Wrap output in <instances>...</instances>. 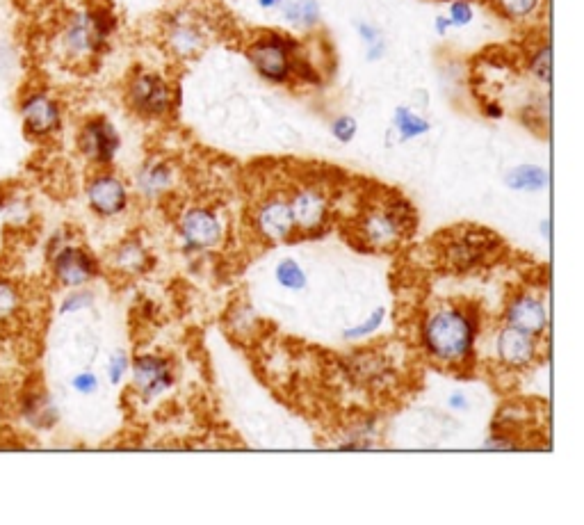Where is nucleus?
Returning a JSON list of instances; mask_svg holds the SVG:
<instances>
[{
  "instance_id": "nucleus-15",
  "label": "nucleus",
  "mask_w": 584,
  "mask_h": 525,
  "mask_svg": "<svg viewBox=\"0 0 584 525\" xmlns=\"http://www.w3.org/2000/svg\"><path fill=\"white\" fill-rule=\"evenodd\" d=\"M290 208H292V217H295V226H299V229H304V231H318L320 226L327 222V215H329L327 197L315 188H306L302 192H297L295 199L290 201Z\"/></svg>"
},
{
  "instance_id": "nucleus-9",
  "label": "nucleus",
  "mask_w": 584,
  "mask_h": 525,
  "mask_svg": "<svg viewBox=\"0 0 584 525\" xmlns=\"http://www.w3.org/2000/svg\"><path fill=\"white\" fill-rule=\"evenodd\" d=\"M87 204L101 217H115L128 206V190L119 176L110 172L96 174L87 183Z\"/></svg>"
},
{
  "instance_id": "nucleus-35",
  "label": "nucleus",
  "mask_w": 584,
  "mask_h": 525,
  "mask_svg": "<svg viewBox=\"0 0 584 525\" xmlns=\"http://www.w3.org/2000/svg\"><path fill=\"white\" fill-rule=\"evenodd\" d=\"M356 32H359V37H361V42L368 46V44H375L377 39H381L384 35H381V30L377 26H372V23L368 21H359L356 23Z\"/></svg>"
},
{
  "instance_id": "nucleus-20",
  "label": "nucleus",
  "mask_w": 584,
  "mask_h": 525,
  "mask_svg": "<svg viewBox=\"0 0 584 525\" xmlns=\"http://www.w3.org/2000/svg\"><path fill=\"white\" fill-rule=\"evenodd\" d=\"M172 181H174L172 167L162 163V160H149V163L137 172V188H140L144 197L151 199H156L162 192H167Z\"/></svg>"
},
{
  "instance_id": "nucleus-13",
  "label": "nucleus",
  "mask_w": 584,
  "mask_h": 525,
  "mask_svg": "<svg viewBox=\"0 0 584 525\" xmlns=\"http://www.w3.org/2000/svg\"><path fill=\"white\" fill-rule=\"evenodd\" d=\"M507 325L514 329H521L525 334L537 336L548 327V313L546 306L541 304L534 295H518L507 306Z\"/></svg>"
},
{
  "instance_id": "nucleus-6",
  "label": "nucleus",
  "mask_w": 584,
  "mask_h": 525,
  "mask_svg": "<svg viewBox=\"0 0 584 525\" xmlns=\"http://www.w3.org/2000/svg\"><path fill=\"white\" fill-rule=\"evenodd\" d=\"M19 115L23 131L32 140H48L62 128V105L46 90H30L21 96Z\"/></svg>"
},
{
  "instance_id": "nucleus-25",
  "label": "nucleus",
  "mask_w": 584,
  "mask_h": 525,
  "mask_svg": "<svg viewBox=\"0 0 584 525\" xmlns=\"http://www.w3.org/2000/svg\"><path fill=\"white\" fill-rule=\"evenodd\" d=\"M527 69L541 85H550V78H553V48H550L548 42H541L537 46V51L530 55Z\"/></svg>"
},
{
  "instance_id": "nucleus-34",
  "label": "nucleus",
  "mask_w": 584,
  "mask_h": 525,
  "mask_svg": "<svg viewBox=\"0 0 584 525\" xmlns=\"http://www.w3.org/2000/svg\"><path fill=\"white\" fill-rule=\"evenodd\" d=\"M128 373V357L124 352H117L115 357L110 359L108 363V375H110V382L112 384H119L124 375Z\"/></svg>"
},
{
  "instance_id": "nucleus-23",
  "label": "nucleus",
  "mask_w": 584,
  "mask_h": 525,
  "mask_svg": "<svg viewBox=\"0 0 584 525\" xmlns=\"http://www.w3.org/2000/svg\"><path fill=\"white\" fill-rule=\"evenodd\" d=\"M393 128H395V133L400 135L402 142H409V140H416V137L420 135H427L432 124H429L423 115H418V112L407 108V105H400L393 115Z\"/></svg>"
},
{
  "instance_id": "nucleus-22",
  "label": "nucleus",
  "mask_w": 584,
  "mask_h": 525,
  "mask_svg": "<svg viewBox=\"0 0 584 525\" xmlns=\"http://www.w3.org/2000/svg\"><path fill=\"white\" fill-rule=\"evenodd\" d=\"M550 176L539 165H518L507 174V185L518 192H539L548 188Z\"/></svg>"
},
{
  "instance_id": "nucleus-16",
  "label": "nucleus",
  "mask_w": 584,
  "mask_h": 525,
  "mask_svg": "<svg viewBox=\"0 0 584 525\" xmlns=\"http://www.w3.org/2000/svg\"><path fill=\"white\" fill-rule=\"evenodd\" d=\"M258 231L263 233L267 240H286L292 229H295V217H292L290 201L283 199H270L267 204L261 206L256 215Z\"/></svg>"
},
{
  "instance_id": "nucleus-2",
  "label": "nucleus",
  "mask_w": 584,
  "mask_h": 525,
  "mask_svg": "<svg viewBox=\"0 0 584 525\" xmlns=\"http://www.w3.org/2000/svg\"><path fill=\"white\" fill-rule=\"evenodd\" d=\"M477 329L470 315L459 309H441L427 320L423 341L427 352L441 363H464L475 350Z\"/></svg>"
},
{
  "instance_id": "nucleus-39",
  "label": "nucleus",
  "mask_w": 584,
  "mask_h": 525,
  "mask_svg": "<svg viewBox=\"0 0 584 525\" xmlns=\"http://www.w3.org/2000/svg\"><path fill=\"white\" fill-rule=\"evenodd\" d=\"M258 7L265 12H272V10H279V7L283 5V0H256Z\"/></svg>"
},
{
  "instance_id": "nucleus-4",
  "label": "nucleus",
  "mask_w": 584,
  "mask_h": 525,
  "mask_svg": "<svg viewBox=\"0 0 584 525\" xmlns=\"http://www.w3.org/2000/svg\"><path fill=\"white\" fill-rule=\"evenodd\" d=\"M413 215L404 199H386L363 215L361 236L370 247L388 249L409 233Z\"/></svg>"
},
{
  "instance_id": "nucleus-24",
  "label": "nucleus",
  "mask_w": 584,
  "mask_h": 525,
  "mask_svg": "<svg viewBox=\"0 0 584 525\" xmlns=\"http://www.w3.org/2000/svg\"><path fill=\"white\" fill-rule=\"evenodd\" d=\"M491 3L496 7V12L505 16L507 21L525 23L537 19L546 0H491Z\"/></svg>"
},
{
  "instance_id": "nucleus-1",
  "label": "nucleus",
  "mask_w": 584,
  "mask_h": 525,
  "mask_svg": "<svg viewBox=\"0 0 584 525\" xmlns=\"http://www.w3.org/2000/svg\"><path fill=\"white\" fill-rule=\"evenodd\" d=\"M117 30V16L112 5L92 3L73 12L60 32V48L71 62H85L99 55L108 46L112 32Z\"/></svg>"
},
{
  "instance_id": "nucleus-5",
  "label": "nucleus",
  "mask_w": 584,
  "mask_h": 525,
  "mask_svg": "<svg viewBox=\"0 0 584 525\" xmlns=\"http://www.w3.org/2000/svg\"><path fill=\"white\" fill-rule=\"evenodd\" d=\"M126 101L144 119H162L174 110L176 94L165 76L156 71H137L126 90Z\"/></svg>"
},
{
  "instance_id": "nucleus-14",
  "label": "nucleus",
  "mask_w": 584,
  "mask_h": 525,
  "mask_svg": "<svg viewBox=\"0 0 584 525\" xmlns=\"http://www.w3.org/2000/svg\"><path fill=\"white\" fill-rule=\"evenodd\" d=\"M181 233L185 242L194 249H208L215 247L219 238H222V222L204 208H194L185 213L181 222Z\"/></svg>"
},
{
  "instance_id": "nucleus-26",
  "label": "nucleus",
  "mask_w": 584,
  "mask_h": 525,
  "mask_svg": "<svg viewBox=\"0 0 584 525\" xmlns=\"http://www.w3.org/2000/svg\"><path fill=\"white\" fill-rule=\"evenodd\" d=\"M144 249L137 245V242H124L117 252H115V263L119 270H126V272H137L144 268Z\"/></svg>"
},
{
  "instance_id": "nucleus-28",
  "label": "nucleus",
  "mask_w": 584,
  "mask_h": 525,
  "mask_svg": "<svg viewBox=\"0 0 584 525\" xmlns=\"http://www.w3.org/2000/svg\"><path fill=\"white\" fill-rule=\"evenodd\" d=\"M0 208H3L5 220L12 226L26 224L30 220V206L23 197H7L3 204H0Z\"/></svg>"
},
{
  "instance_id": "nucleus-38",
  "label": "nucleus",
  "mask_w": 584,
  "mask_h": 525,
  "mask_svg": "<svg viewBox=\"0 0 584 525\" xmlns=\"http://www.w3.org/2000/svg\"><path fill=\"white\" fill-rule=\"evenodd\" d=\"M450 407L457 409V411H466L468 409V402H466V395L461 393H454L450 398Z\"/></svg>"
},
{
  "instance_id": "nucleus-21",
  "label": "nucleus",
  "mask_w": 584,
  "mask_h": 525,
  "mask_svg": "<svg viewBox=\"0 0 584 525\" xmlns=\"http://www.w3.org/2000/svg\"><path fill=\"white\" fill-rule=\"evenodd\" d=\"M23 313V290L14 279L0 274V329L14 325Z\"/></svg>"
},
{
  "instance_id": "nucleus-33",
  "label": "nucleus",
  "mask_w": 584,
  "mask_h": 525,
  "mask_svg": "<svg viewBox=\"0 0 584 525\" xmlns=\"http://www.w3.org/2000/svg\"><path fill=\"white\" fill-rule=\"evenodd\" d=\"M71 389L80 395H92L99 389V379L94 373H78L71 379Z\"/></svg>"
},
{
  "instance_id": "nucleus-18",
  "label": "nucleus",
  "mask_w": 584,
  "mask_h": 525,
  "mask_svg": "<svg viewBox=\"0 0 584 525\" xmlns=\"http://www.w3.org/2000/svg\"><path fill=\"white\" fill-rule=\"evenodd\" d=\"M21 416L35 430H51L58 423L60 411L51 395L44 391H30L21 400Z\"/></svg>"
},
{
  "instance_id": "nucleus-19",
  "label": "nucleus",
  "mask_w": 584,
  "mask_h": 525,
  "mask_svg": "<svg viewBox=\"0 0 584 525\" xmlns=\"http://www.w3.org/2000/svg\"><path fill=\"white\" fill-rule=\"evenodd\" d=\"M283 21L295 30H313L318 28L322 19V10L318 0H283L279 7Z\"/></svg>"
},
{
  "instance_id": "nucleus-36",
  "label": "nucleus",
  "mask_w": 584,
  "mask_h": 525,
  "mask_svg": "<svg viewBox=\"0 0 584 525\" xmlns=\"http://www.w3.org/2000/svg\"><path fill=\"white\" fill-rule=\"evenodd\" d=\"M386 55V42H384V37L377 39L375 44H368L365 46V60L368 62H379L381 58Z\"/></svg>"
},
{
  "instance_id": "nucleus-29",
  "label": "nucleus",
  "mask_w": 584,
  "mask_h": 525,
  "mask_svg": "<svg viewBox=\"0 0 584 525\" xmlns=\"http://www.w3.org/2000/svg\"><path fill=\"white\" fill-rule=\"evenodd\" d=\"M448 19L452 28H466L475 19V10L470 0H452L448 7Z\"/></svg>"
},
{
  "instance_id": "nucleus-8",
  "label": "nucleus",
  "mask_w": 584,
  "mask_h": 525,
  "mask_svg": "<svg viewBox=\"0 0 584 525\" xmlns=\"http://www.w3.org/2000/svg\"><path fill=\"white\" fill-rule=\"evenodd\" d=\"M48 258H51L55 281L64 288H83L99 274L94 256L80 247L64 245Z\"/></svg>"
},
{
  "instance_id": "nucleus-10",
  "label": "nucleus",
  "mask_w": 584,
  "mask_h": 525,
  "mask_svg": "<svg viewBox=\"0 0 584 525\" xmlns=\"http://www.w3.org/2000/svg\"><path fill=\"white\" fill-rule=\"evenodd\" d=\"M167 46L178 58H194L206 46V30L190 12H176L167 21Z\"/></svg>"
},
{
  "instance_id": "nucleus-12",
  "label": "nucleus",
  "mask_w": 584,
  "mask_h": 525,
  "mask_svg": "<svg viewBox=\"0 0 584 525\" xmlns=\"http://www.w3.org/2000/svg\"><path fill=\"white\" fill-rule=\"evenodd\" d=\"M498 359L507 368H525L537 359V341L521 329L505 327L498 336Z\"/></svg>"
},
{
  "instance_id": "nucleus-32",
  "label": "nucleus",
  "mask_w": 584,
  "mask_h": 525,
  "mask_svg": "<svg viewBox=\"0 0 584 525\" xmlns=\"http://www.w3.org/2000/svg\"><path fill=\"white\" fill-rule=\"evenodd\" d=\"M384 318H386V311L384 309H377L375 313L370 315L368 320L363 322V325L347 329L345 331V338H365V336H370L372 331H377L381 325H384Z\"/></svg>"
},
{
  "instance_id": "nucleus-11",
  "label": "nucleus",
  "mask_w": 584,
  "mask_h": 525,
  "mask_svg": "<svg viewBox=\"0 0 584 525\" xmlns=\"http://www.w3.org/2000/svg\"><path fill=\"white\" fill-rule=\"evenodd\" d=\"M493 249V238L486 233L470 231L466 236H457L448 247H445V261H448L454 272L470 270Z\"/></svg>"
},
{
  "instance_id": "nucleus-37",
  "label": "nucleus",
  "mask_w": 584,
  "mask_h": 525,
  "mask_svg": "<svg viewBox=\"0 0 584 525\" xmlns=\"http://www.w3.org/2000/svg\"><path fill=\"white\" fill-rule=\"evenodd\" d=\"M434 28H436V32L438 35H448V30L452 28V23H450V19H448V14L445 16H436V21H434Z\"/></svg>"
},
{
  "instance_id": "nucleus-30",
  "label": "nucleus",
  "mask_w": 584,
  "mask_h": 525,
  "mask_svg": "<svg viewBox=\"0 0 584 525\" xmlns=\"http://www.w3.org/2000/svg\"><path fill=\"white\" fill-rule=\"evenodd\" d=\"M356 131H359V124H356V119L350 115H340L331 121V135H334L340 144H350L356 137Z\"/></svg>"
},
{
  "instance_id": "nucleus-17",
  "label": "nucleus",
  "mask_w": 584,
  "mask_h": 525,
  "mask_svg": "<svg viewBox=\"0 0 584 525\" xmlns=\"http://www.w3.org/2000/svg\"><path fill=\"white\" fill-rule=\"evenodd\" d=\"M135 386L142 391L144 398H156L172 384V375H169V366L162 359L156 357H140L133 366Z\"/></svg>"
},
{
  "instance_id": "nucleus-27",
  "label": "nucleus",
  "mask_w": 584,
  "mask_h": 525,
  "mask_svg": "<svg viewBox=\"0 0 584 525\" xmlns=\"http://www.w3.org/2000/svg\"><path fill=\"white\" fill-rule=\"evenodd\" d=\"M277 281L288 290H302L306 288V274L302 270V265L292 258H286V261L279 263L277 268Z\"/></svg>"
},
{
  "instance_id": "nucleus-7",
  "label": "nucleus",
  "mask_w": 584,
  "mask_h": 525,
  "mask_svg": "<svg viewBox=\"0 0 584 525\" xmlns=\"http://www.w3.org/2000/svg\"><path fill=\"white\" fill-rule=\"evenodd\" d=\"M121 147V137L105 117L87 119L78 133V149L94 165H110Z\"/></svg>"
},
{
  "instance_id": "nucleus-3",
  "label": "nucleus",
  "mask_w": 584,
  "mask_h": 525,
  "mask_svg": "<svg viewBox=\"0 0 584 525\" xmlns=\"http://www.w3.org/2000/svg\"><path fill=\"white\" fill-rule=\"evenodd\" d=\"M299 44L281 32H265L247 48V58L267 83L286 85L295 71Z\"/></svg>"
},
{
  "instance_id": "nucleus-40",
  "label": "nucleus",
  "mask_w": 584,
  "mask_h": 525,
  "mask_svg": "<svg viewBox=\"0 0 584 525\" xmlns=\"http://www.w3.org/2000/svg\"><path fill=\"white\" fill-rule=\"evenodd\" d=\"M541 229H543V238H550V222H543Z\"/></svg>"
},
{
  "instance_id": "nucleus-31",
  "label": "nucleus",
  "mask_w": 584,
  "mask_h": 525,
  "mask_svg": "<svg viewBox=\"0 0 584 525\" xmlns=\"http://www.w3.org/2000/svg\"><path fill=\"white\" fill-rule=\"evenodd\" d=\"M94 302V295L89 293L85 288H73L71 293L62 300V313H76L80 309H85V306H92Z\"/></svg>"
}]
</instances>
